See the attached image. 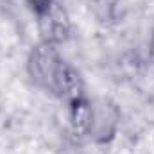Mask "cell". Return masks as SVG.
Instances as JSON below:
<instances>
[{
	"label": "cell",
	"instance_id": "1",
	"mask_svg": "<svg viewBox=\"0 0 154 154\" xmlns=\"http://www.w3.org/2000/svg\"><path fill=\"white\" fill-rule=\"evenodd\" d=\"M27 70L36 86L68 104L84 97L82 77L70 63L63 59L57 45L39 41L29 54Z\"/></svg>",
	"mask_w": 154,
	"mask_h": 154
},
{
	"label": "cell",
	"instance_id": "2",
	"mask_svg": "<svg viewBox=\"0 0 154 154\" xmlns=\"http://www.w3.org/2000/svg\"><path fill=\"white\" fill-rule=\"evenodd\" d=\"M120 124V111L109 99L91 100V118L88 125V138L95 143H108L115 138Z\"/></svg>",
	"mask_w": 154,
	"mask_h": 154
},
{
	"label": "cell",
	"instance_id": "3",
	"mask_svg": "<svg viewBox=\"0 0 154 154\" xmlns=\"http://www.w3.org/2000/svg\"><path fill=\"white\" fill-rule=\"evenodd\" d=\"M70 29H72L70 16L57 0H54L45 11L38 14V31L41 41L59 45L68 39Z\"/></svg>",
	"mask_w": 154,
	"mask_h": 154
},
{
	"label": "cell",
	"instance_id": "4",
	"mask_svg": "<svg viewBox=\"0 0 154 154\" xmlns=\"http://www.w3.org/2000/svg\"><path fill=\"white\" fill-rule=\"evenodd\" d=\"M90 118H91V100L82 97L70 104V124H72V129L75 134H79V136L88 134Z\"/></svg>",
	"mask_w": 154,
	"mask_h": 154
},
{
	"label": "cell",
	"instance_id": "5",
	"mask_svg": "<svg viewBox=\"0 0 154 154\" xmlns=\"http://www.w3.org/2000/svg\"><path fill=\"white\" fill-rule=\"evenodd\" d=\"M52 2H54V0H27V4L31 5V9H32L36 14H39L41 11H45Z\"/></svg>",
	"mask_w": 154,
	"mask_h": 154
},
{
	"label": "cell",
	"instance_id": "6",
	"mask_svg": "<svg viewBox=\"0 0 154 154\" xmlns=\"http://www.w3.org/2000/svg\"><path fill=\"white\" fill-rule=\"evenodd\" d=\"M149 59H151V63H152V66H154V34H152V38H151V43H149Z\"/></svg>",
	"mask_w": 154,
	"mask_h": 154
}]
</instances>
